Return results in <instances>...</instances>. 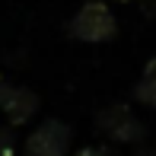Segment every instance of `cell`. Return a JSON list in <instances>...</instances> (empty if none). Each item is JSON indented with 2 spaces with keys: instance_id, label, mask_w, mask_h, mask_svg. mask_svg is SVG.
Here are the masks:
<instances>
[{
  "instance_id": "cell-1",
  "label": "cell",
  "mask_w": 156,
  "mask_h": 156,
  "mask_svg": "<svg viewBox=\"0 0 156 156\" xmlns=\"http://www.w3.org/2000/svg\"><path fill=\"white\" fill-rule=\"evenodd\" d=\"M67 32L80 41H108L118 32V19L105 0H86L80 10L70 16Z\"/></svg>"
},
{
  "instance_id": "cell-2",
  "label": "cell",
  "mask_w": 156,
  "mask_h": 156,
  "mask_svg": "<svg viewBox=\"0 0 156 156\" xmlns=\"http://www.w3.org/2000/svg\"><path fill=\"white\" fill-rule=\"evenodd\" d=\"M70 137H73V131L67 121L45 118L41 124H35L29 131V137L23 144V156H67Z\"/></svg>"
},
{
  "instance_id": "cell-3",
  "label": "cell",
  "mask_w": 156,
  "mask_h": 156,
  "mask_svg": "<svg viewBox=\"0 0 156 156\" xmlns=\"http://www.w3.org/2000/svg\"><path fill=\"white\" fill-rule=\"evenodd\" d=\"M96 127L102 134H108L112 140H118V144H137V140L144 137V121L121 102H112V105H105V108H99Z\"/></svg>"
},
{
  "instance_id": "cell-4",
  "label": "cell",
  "mask_w": 156,
  "mask_h": 156,
  "mask_svg": "<svg viewBox=\"0 0 156 156\" xmlns=\"http://www.w3.org/2000/svg\"><path fill=\"white\" fill-rule=\"evenodd\" d=\"M38 105H41V99L32 86H10V93L3 99V112L10 118V124H26L38 112Z\"/></svg>"
},
{
  "instance_id": "cell-5",
  "label": "cell",
  "mask_w": 156,
  "mask_h": 156,
  "mask_svg": "<svg viewBox=\"0 0 156 156\" xmlns=\"http://www.w3.org/2000/svg\"><path fill=\"white\" fill-rule=\"evenodd\" d=\"M134 99L144 102V105H150V108H156V58L147 61L140 80L134 83Z\"/></svg>"
},
{
  "instance_id": "cell-6",
  "label": "cell",
  "mask_w": 156,
  "mask_h": 156,
  "mask_svg": "<svg viewBox=\"0 0 156 156\" xmlns=\"http://www.w3.org/2000/svg\"><path fill=\"white\" fill-rule=\"evenodd\" d=\"M16 153V131L13 124H0V156H13Z\"/></svg>"
},
{
  "instance_id": "cell-7",
  "label": "cell",
  "mask_w": 156,
  "mask_h": 156,
  "mask_svg": "<svg viewBox=\"0 0 156 156\" xmlns=\"http://www.w3.org/2000/svg\"><path fill=\"white\" fill-rule=\"evenodd\" d=\"M73 156H118V153L108 150V147H80Z\"/></svg>"
},
{
  "instance_id": "cell-8",
  "label": "cell",
  "mask_w": 156,
  "mask_h": 156,
  "mask_svg": "<svg viewBox=\"0 0 156 156\" xmlns=\"http://www.w3.org/2000/svg\"><path fill=\"white\" fill-rule=\"evenodd\" d=\"M6 93H10V83L0 76V108H3V99H6Z\"/></svg>"
}]
</instances>
